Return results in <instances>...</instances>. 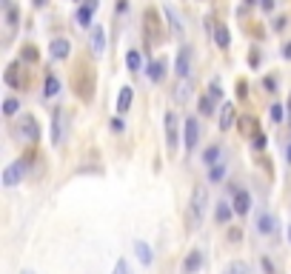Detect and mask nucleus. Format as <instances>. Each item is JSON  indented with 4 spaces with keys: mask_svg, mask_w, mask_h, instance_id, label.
Here are the masks:
<instances>
[{
    "mask_svg": "<svg viewBox=\"0 0 291 274\" xmlns=\"http://www.w3.org/2000/svg\"><path fill=\"white\" fill-rule=\"evenodd\" d=\"M206 200H209L206 186H194V191H191V203H189V231H197V229H200V223H203Z\"/></svg>",
    "mask_w": 291,
    "mask_h": 274,
    "instance_id": "f257e3e1",
    "label": "nucleus"
},
{
    "mask_svg": "<svg viewBox=\"0 0 291 274\" xmlns=\"http://www.w3.org/2000/svg\"><path fill=\"white\" fill-rule=\"evenodd\" d=\"M17 134H20L23 140H29V143H37V140H40V126H37V120L32 115H23L20 126H17Z\"/></svg>",
    "mask_w": 291,
    "mask_h": 274,
    "instance_id": "f03ea898",
    "label": "nucleus"
},
{
    "mask_svg": "<svg viewBox=\"0 0 291 274\" xmlns=\"http://www.w3.org/2000/svg\"><path fill=\"white\" fill-rule=\"evenodd\" d=\"M177 143H180L177 115H174V112H166V146H168V154H174V152H177Z\"/></svg>",
    "mask_w": 291,
    "mask_h": 274,
    "instance_id": "7ed1b4c3",
    "label": "nucleus"
},
{
    "mask_svg": "<svg viewBox=\"0 0 291 274\" xmlns=\"http://www.w3.org/2000/svg\"><path fill=\"white\" fill-rule=\"evenodd\" d=\"M143 37L149 43L160 37V23H157V12L154 9H146V15H143Z\"/></svg>",
    "mask_w": 291,
    "mask_h": 274,
    "instance_id": "20e7f679",
    "label": "nucleus"
},
{
    "mask_svg": "<svg viewBox=\"0 0 291 274\" xmlns=\"http://www.w3.org/2000/svg\"><path fill=\"white\" fill-rule=\"evenodd\" d=\"M23 174H26V166H23V160H15L12 166L3 169V186H17V183L23 180Z\"/></svg>",
    "mask_w": 291,
    "mask_h": 274,
    "instance_id": "39448f33",
    "label": "nucleus"
},
{
    "mask_svg": "<svg viewBox=\"0 0 291 274\" xmlns=\"http://www.w3.org/2000/svg\"><path fill=\"white\" fill-rule=\"evenodd\" d=\"M63 137H66V115L57 108V112L51 115V146H60Z\"/></svg>",
    "mask_w": 291,
    "mask_h": 274,
    "instance_id": "423d86ee",
    "label": "nucleus"
},
{
    "mask_svg": "<svg viewBox=\"0 0 291 274\" xmlns=\"http://www.w3.org/2000/svg\"><path fill=\"white\" fill-rule=\"evenodd\" d=\"M174 72L180 80H186L191 74V51L189 49H180L177 51V63H174Z\"/></svg>",
    "mask_w": 291,
    "mask_h": 274,
    "instance_id": "0eeeda50",
    "label": "nucleus"
},
{
    "mask_svg": "<svg viewBox=\"0 0 291 274\" xmlns=\"http://www.w3.org/2000/svg\"><path fill=\"white\" fill-rule=\"evenodd\" d=\"M183 129H186V149H194L197 140H200V123L194 120V117H186V123H183Z\"/></svg>",
    "mask_w": 291,
    "mask_h": 274,
    "instance_id": "6e6552de",
    "label": "nucleus"
},
{
    "mask_svg": "<svg viewBox=\"0 0 291 274\" xmlns=\"http://www.w3.org/2000/svg\"><path fill=\"white\" fill-rule=\"evenodd\" d=\"M97 12V0H86L80 9H77V23H80L83 29H89L92 26V15Z\"/></svg>",
    "mask_w": 291,
    "mask_h": 274,
    "instance_id": "1a4fd4ad",
    "label": "nucleus"
},
{
    "mask_svg": "<svg viewBox=\"0 0 291 274\" xmlns=\"http://www.w3.org/2000/svg\"><path fill=\"white\" fill-rule=\"evenodd\" d=\"M200 266H203V252L194 249V252H189V257L183 260V274H197Z\"/></svg>",
    "mask_w": 291,
    "mask_h": 274,
    "instance_id": "9d476101",
    "label": "nucleus"
},
{
    "mask_svg": "<svg viewBox=\"0 0 291 274\" xmlns=\"http://www.w3.org/2000/svg\"><path fill=\"white\" fill-rule=\"evenodd\" d=\"M234 120H237V108L231 103H223V108H220V131H228L234 126Z\"/></svg>",
    "mask_w": 291,
    "mask_h": 274,
    "instance_id": "9b49d317",
    "label": "nucleus"
},
{
    "mask_svg": "<svg viewBox=\"0 0 291 274\" xmlns=\"http://www.w3.org/2000/svg\"><path fill=\"white\" fill-rule=\"evenodd\" d=\"M69 54H72V43H69L66 37L51 40V58L54 60H69Z\"/></svg>",
    "mask_w": 291,
    "mask_h": 274,
    "instance_id": "f8f14e48",
    "label": "nucleus"
},
{
    "mask_svg": "<svg viewBox=\"0 0 291 274\" xmlns=\"http://www.w3.org/2000/svg\"><path fill=\"white\" fill-rule=\"evenodd\" d=\"M234 211H237V214H248V211H251V195H248V191H243V188H237V191H234Z\"/></svg>",
    "mask_w": 291,
    "mask_h": 274,
    "instance_id": "ddd939ff",
    "label": "nucleus"
},
{
    "mask_svg": "<svg viewBox=\"0 0 291 274\" xmlns=\"http://www.w3.org/2000/svg\"><path fill=\"white\" fill-rule=\"evenodd\" d=\"M89 43H92L95 54H103V51H106V32H103V26H92V35H89Z\"/></svg>",
    "mask_w": 291,
    "mask_h": 274,
    "instance_id": "4468645a",
    "label": "nucleus"
},
{
    "mask_svg": "<svg viewBox=\"0 0 291 274\" xmlns=\"http://www.w3.org/2000/svg\"><path fill=\"white\" fill-rule=\"evenodd\" d=\"M131 100H134V89L131 86H123L120 94H117V115H126L131 108Z\"/></svg>",
    "mask_w": 291,
    "mask_h": 274,
    "instance_id": "2eb2a0df",
    "label": "nucleus"
},
{
    "mask_svg": "<svg viewBox=\"0 0 291 274\" xmlns=\"http://www.w3.org/2000/svg\"><path fill=\"white\" fill-rule=\"evenodd\" d=\"M126 66H129V72H131V74L143 72V54H140L137 49H131L129 54H126Z\"/></svg>",
    "mask_w": 291,
    "mask_h": 274,
    "instance_id": "dca6fc26",
    "label": "nucleus"
},
{
    "mask_svg": "<svg viewBox=\"0 0 291 274\" xmlns=\"http://www.w3.org/2000/svg\"><path fill=\"white\" fill-rule=\"evenodd\" d=\"M146 72H149V77L154 80V83H160L163 77H166V60H154V63H149V69H146Z\"/></svg>",
    "mask_w": 291,
    "mask_h": 274,
    "instance_id": "f3484780",
    "label": "nucleus"
},
{
    "mask_svg": "<svg viewBox=\"0 0 291 274\" xmlns=\"http://www.w3.org/2000/svg\"><path fill=\"white\" fill-rule=\"evenodd\" d=\"M214 43H217L220 49H228V43H231L228 26H223V23H217V26H214Z\"/></svg>",
    "mask_w": 291,
    "mask_h": 274,
    "instance_id": "a211bd4d",
    "label": "nucleus"
},
{
    "mask_svg": "<svg viewBox=\"0 0 291 274\" xmlns=\"http://www.w3.org/2000/svg\"><path fill=\"white\" fill-rule=\"evenodd\" d=\"M163 12H166V17H168V26H171V35H174V37H180V35H183V23H180V17H177V12H174L171 6H166Z\"/></svg>",
    "mask_w": 291,
    "mask_h": 274,
    "instance_id": "6ab92c4d",
    "label": "nucleus"
},
{
    "mask_svg": "<svg viewBox=\"0 0 291 274\" xmlns=\"http://www.w3.org/2000/svg\"><path fill=\"white\" fill-rule=\"evenodd\" d=\"M60 92V80L54 74H46V83H43V97H54Z\"/></svg>",
    "mask_w": 291,
    "mask_h": 274,
    "instance_id": "aec40b11",
    "label": "nucleus"
},
{
    "mask_svg": "<svg viewBox=\"0 0 291 274\" xmlns=\"http://www.w3.org/2000/svg\"><path fill=\"white\" fill-rule=\"evenodd\" d=\"M134 249H137V257H140V263H143V266H152V249H149V243H143V240H137V245H134Z\"/></svg>",
    "mask_w": 291,
    "mask_h": 274,
    "instance_id": "412c9836",
    "label": "nucleus"
},
{
    "mask_svg": "<svg viewBox=\"0 0 291 274\" xmlns=\"http://www.w3.org/2000/svg\"><path fill=\"white\" fill-rule=\"evenodd\" d=\"M217 160H220V146H209L203 152V163L206 166H217Z\"/></svg>",
    "mask_w": 291,
    "mask_h": 274,
    "instance_id": "4be33fe9",
    "label": "nucleus"
},
{
    "mask_svg": "<svg viewBox=\"0 0 291 274\" xmlns=\"http://www.w3.org/2000/svg\"><path fill=\"white\" fill-rule=\"evenodd\" d=\"M197 106H200V115H206V117H211V115H214V97H211V94H209V97L203 94Z\"/></svg>",
    "mask_w": 291,
    "mask_h": 274,
    "instance_id": "5701e85b",
    "label": "nucleus"
},
{
    "mask_svg": "<svg viewBox=\"0 0 291 274\" xmlns=\"http://www.w3.org/2000/svg\"><path fill=\"white\" fill-rule=\"evenodd\" d=\"M231 206L228 203H217V211H214V217H217V223H228V217H231Z\"/></svg>",
    "mask_w": 291,
    "mask_h": 274,
    "instance_id": "b1692460",
    "label": "nucleus"
},
{
    "mask_svg": "<svg viewBox=\"0 0 291 274\" xmlns=\"http://www.w3.org/2000/svg\"><path fill=\"white\" fill-rule=\"evenodd\" d=\"M17 69H20V66H9V69H6V83H9V86H15V89H20L23 86V80L20 77H17Z\"/></svg>",
    "mask_w": 291,
    "mask_h": 274,
    "instance_id": "393cba45",
    "label": "nucleus"
},
{
    "mask_svg": "<svg viewBox=\"0 0 291 274\" xmlns=\"http://www.w3.org/2000/svg\"><path fill=\"white\" fill-rule=\"evenodd\" d=\"M257 226H260V231H263V234H271V231H274V226H277V220H274L271 214H263V217H260V223H257Z\"/></svg>",
    "mask_w": 291,
    "mask_h": 274,
    "instance_id": "a878e982",
    "label": "nucleus"
},
{
    "mask_svg": "<svg viewBox=\"0 0 291 274\" xmlns=\"http://www.w3.org/2000/svg\"><path fill=\"white\" fill-rule=\"evenodd\" d=\"M223 274H248V266L243 263V260H234V263H228L226 271Z\"/></svg>",
    "mask_w": 291,
    "mask_h": 274,
    "instance_id": "bb28decb",
    "label": "nucleus"
},
{
    "mask_svg": "<svg viewBox=\"0 0 291 274\" xmlns=\"http://www.w3.org/2000/svg\"><path fill=\"white\" fill-rule=\"evenodd\" d=\"M17 112H20V103H17L15 97H9V100L3 103V115H6V117H12V115H17Z\"/></svg>",
    "mask_w": 291,
    "mask_h": 274,
    "instance_id": "cd10ccee",
    "label": "nucleus"
},
{
    "mask_svg": "<svg viewBox=\"0 0 291 274\" xmlns=\"http://www.w3.org/2000/svg\"><path fill=\"white\" fill-rule=\"evenodd\" d=\"M283 112H285V108L280 106V103H274V106L269 108V117H271V123H283V117H285Z\"/></svg>",
    "mask_w": 291,
    "mask_h": 274,
    "instance_id": "c85d7f7f",
    "label": "nucleus"
},
{
    "mask_svg": "<svg viewBox=\"0 0 291 274\" xmlns=\"http://www.w3.org/2000/svg\"><path fill=\"white\" fill-rule=\"evenodd\" d=\"M111 274H131V266H129V260H123V257H120V260H117V263H114V271H111Z\"/></svg>",
    "mask_w": 291,
    "mask_h": 274,
    "instance_id": "c756f323",
    "label": "nucleus"
},
{
    "mask_svg": "<svg viewBox=\"0 0 291 274\" xmlns=\"http://www.w3.org/2000/svg\"><path fill=\"white\" fill-rule=\"evenodd\" d=\"M6 23L12 26V29L17 26V9H15V6H9V3H6Z\"/></svg>",
    "mask_w": 291,
    "mask_h": 274,
    "instance_id": "7c9ffc66",
    "label": "nucleus"
},
{
    "mask_svg": "<svg viewBox=\"0 0 291 274\" xmlns=\"http://www.w3.org/2000/svg\"><path fill=\"white\" fill-rule=\"evenodd\" d=\"M23 60H26V63H35L37 60V49H32V46H26V49H23V54H20Z\"/></svg>",
    "mask_w": 291,
    "mask_h": 274,
    "instance_id": "2f4dec72",
    "label": "nucleus"
},
{
    "mask_svg": "<svg viewBox=\"0 0 291 274\" xmlns=\"http://www.w3.org/2000/svg\"><path fill=\"white\" fill-rule=\"evenodd\" d=\"M174 97H177V100H189V83H180Z\"/></svg>",
    "mask_w": 291,
    "mask_h": 274,
    "instance_id": "473e14b6",
    "label": "nucleus"
},
{
    "mask_svg": "<svg viewBox=\"0 0 291 274\" xmlns=\"http://www.w3.org/2000/svg\"><path fill=\"white\" fill-rule=\"evenodd\" d=\"M223 177H226V169H223V166H214V169H211V183L223 180Z\"/></svg>",
    "mask_w": 291,
    "mask_h": 274,
    "instance_id": "72a5a7b5",
    "label": "nucleus"
},
{
    "mask_svg": "<svg viewBox=\"0 0 291 274\" xmlns=\"http://www.w3.org/2000/svg\"><path fill=\"white\" fill-rule=\"evenodd\" d=\"M211 97H214V100H220V97H223V89H220V83H217V80H214V83H211Z\"/></svg>",
    "mask_w": 291,
    "mask_h": 274,
    "instance_id": "f704fd0d",
    "label": "nucleus"
},
{
    "mask_svg": "<svg viewBox=\"0 0 291 274\" xmlns=\"http://www.w3.org/2000/svg\"><path fill=\"white\" fill-rule=\"evenodd\" d=\"M254 149H266V134H254Z\"/></svg>",
    "mask_w": 291,
    "mask_h": 274,
    "instance_id": "c9c22d12",
    "label": "nucleus"
},
{
    "mask_svg": "<svg viewBox=\"0 0 291 274\" xmlns=\"http://www.w3.org/2000/svg\"><path fill=\"white\" fill-rule=\"evenodd\" d=\"M263 86L269 89V92H274V89H277V80H274V77H266V80H263Z\"/></svg>",
    "mask_w": 291,
    "mask_h": 274,
    "instance_id": "e433bc0d",
    "label": "nucleus"
},
{
    "mask_svg": "<svg viewBox=\"0 0 291 274\" xmlns=\"http://www.w3.org/2000/svg\"><path fill=\"white\" fill-rule=\"evenodd\" d=\"M237 89H240V97H248V83H246V80H240Z\"/></svg>",
    "mask_w": 291,
    "mask_h": 274,
    "instance_id": "4c0bfd02",
    "label": "nucleus"
},
{
    "mask_svg": "<svg viewBox=\"0 0 291 274\" xmlns=\"http://www.w3.org/2000/svg\"><path fill=\"white\" fill-rule=\"evenodd\" d=\"M260 6L266 9V12H271V9H274V0H260Z\"/></svg>",
    "mask_w": 291,
    "mask_h": 274,
    "instance_id": "58836bf2",
    "label": "nucleus"
},
{
    "mask_svg": "<svg viewBox=\"0 0 291 274\" xmlns=\"http://www.w3.org/2000/svg\"><path fill=\"white\" fill-rule=\"evenodd\" d=\"M263 268H266V274H274V268H271V260H269V257L263 260Z\"/></svg>",
    "mask_w": 291,
    "mask_h": 274,
    "instance_id": "ea45409f",
    "label": "nucleus"
},
{
    "mask_svg": "<svg viewBox=\"0 0 291 274\" xmlns=\"http://www.w3.org/2000/svg\"><path fill=\"white\" fill-rule=\"evenodd\" d=\"M248 63L257 66V63H260V54H257V51H254V54H248Z\"/></svg>",
    "mask_w": 291,
    "mask_h": 274,
    "instance_id": "a19ab883",
    "label": "nucleus"
},
{
    "mask_svg": "<svg viewBox=\"0 0 291 274\" xmlns=\"http://www.w3.org/2000/svg\"><path fill=\"white\" fill-rule=\"evenodd\" d=\"M111 129H114V131H123V120H111Z\"/></svg>",
    "mask_w": 291,
    "mask_h": 274,
    "instance_id": "79ce46f5",
    "label": "nucleus"
},
{
    "mask_svg": "<svg viewBox=\"0 0 291 274\" xmlns=\"http://www.w3.org/2000/svg\"><path fill=\"white\" fill-rule=\"evenodd\" d=\"M283 58H285V60H291V43H285V49H283Z\"/></svg>",
    "mask_w": 291,
    "mask_h": 274,
    "instance_id": "37998d69",
    "label": "nucleus"
},
{
    "mask_svg": "<svg viewBox=\"0 0 291 274\" xmlns=\"http://www.w3.org/2000/svg\"><path fill=\"white\" fill-rule=\"evenodd\" d=\"M35 6H37V9H43V6H46V0H35Z\"/></svg>",
    "mask_w": 291,
    "mask_h": 274,
    "instance_id": "c03bdc74",
    "label": "nucleus"
},
{
    "mask_svg": "<svg viewBox=\"0 0 291 274\" xmlns=\"http://www.w3.org/2000/svg\"><path fill=\"white\" fill-rule=\"evenodd\" d=\"M288 163H291V146H288Z\"/></svg>",
    "mask_w": 291,
    "mask_h": 274,
    "instance_id": "a18cd8bd",
    "label": "nucleus"
},
{
    "mask_svg": "<svg viewBox=\"0 0 291 274\" xmlns=\"http://www.w3.org/2000/svg\"><path fill=\"white\" fill-rule=\"evenodd\" d=\"M246 3H248V6H251V3H257V0H246Z\"/></svg>",
    "mask_w": 291,
    "mask_h": 274,
    "instance_id": "49530a36",
    "label": "nucleus"
},
{
    "mask_svg": "<svg viewBox=\"0 0 291 274\" xmlns=\"http://www.w3.org/2000/svg\"><path fill=\"white\" fill-rule=\"evenodd\" d=\"M23 274H35V271H29V268H26V271H23Z\"/></svg>",
    "mask_w": 291,
    "mask_h": 274,
    "instance_id": "de8ad7c7",
    "label": "nucleus"
},
{
    "mask_svg": "<svg viewBox=\"0 0 291 274\" xmlns=\"http://www.w3.org/2000/svg\"><path fill=\"white\" fill-rule=\"evenodd\" d=\"M288 240H291V226H288Z\"/></svg>",
    "mask_w": 291,
    "mask_h": 274,
    "instance_id": "09e8293b",
    "label": "nucleus"
},
{
    "mask_svg": "<svg viewBox=\"0 0 291 274\" xmlns=\"http://www.w3.org/2000/svg\"><path fill=\"white\" fill-rule=\"evenodd\" d=\"M288 108H291V100H288Z\"/></svg>",
    "mask_w": 291,
    "mask_h": 274,
    "instance_id": "8fccbe9b",
    "label": "nucleus"
}]
</instances>
